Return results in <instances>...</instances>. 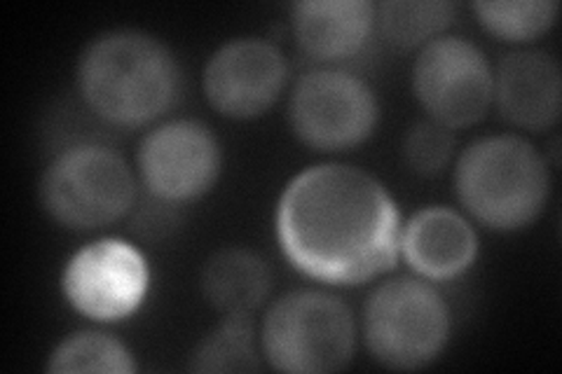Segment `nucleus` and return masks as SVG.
<instances>
[{
	"label": "nucleus",
	"mask_w": 562,
	"mask_h": 374,
	"mask_svg": "<svg viewBox=\"0 0 562 374\" xmlns=\"http://www.w3.org/2000/svg\"><path fill=\"white\" fill-rule=\"evenodd\" d=\"M293 38L324 66L355 59L375 33V5L368 0H301L291 5Z\"/></svg>",
	"instance_id": "obj_14"
},
{
	"label": "nucleus",
	"mask_w": 562,
	"mask_h": 374,
	"mask_svg": "<svg viewBox=\"0 0 562 374\" xmlns=\"http://www.w3.org/2000/svg\"><path fill=\"white\" fill-rule=\"evenodd\" d=\"M401 227L394 197L373 173L333 162L293 175L274 216L284 258L328 286H359L392 272Z\"/></svg>",
	"instance_id": "obj_1"
},
{
	"label": "nucleus",
	"mask_w": 562,
	"mask_h": 374,
	"mask_svg": "<svg viewBox=\"0 0 562 374\" xmlns=\"http://www.w3.org/2000/svg\"><path fill=\"white\" fill-rule=\"evenodd\" d=\"M260 337L251 316H223L221 324L206 332L190 355L192 372L227 374L262 370Z\"/></svg>",
	"instance_id": "obj_16"
},
{
	"label": "nucleus",
	"mask_w": 562,
	"mask_h": 374,
	"mask_svg": "<svg viewBox=\"0 0 562 374\" xmlns=\"http://www.w3.org/2000/svg\"><path fill=\"white\" fill-rule=\"evenodd\" d=\"M221 171V140L202 120L176 117L155 124L136 150L138 183L150 200L176 208L206 197Z\"/></svg>",
	"instance_id": "obj_8"
},
{
	"label": "nucleus",
	"mask_w": 562,
	"mask_h": 374,
	"mask_svg": "<svg viewBox=\"0 0 562 374\" xmlns=\"http://www.w3.org/2000/svg\"><path fill=\"white\" fill-rule=\"evenodd\" d=\"M286 111L293 136L316 152L359 148L380 122L375 89L336 66H319L301 76L291 89Z\"/></svg>",
	"instance_id": "obj_7"
},
{
	"label": "nucleus",
	"mask_w": 562,
	"mask_h": 374,
	"mask_svg": "<svg viewBox=\"0 0 562 374\" xmlns=\"http://www.w3.org/2000/svg\"><path fill=\"white\" fill-rule=\"evenodd\" d=\"M289 61L272 41L244 35L223 43L209 57L202 89L218 115L246 122L266 115L289 84Z\"/></svg>",
	"instance_id": "obj_11"
},
{
	"label": "nucleus",
	"mask_w": 562,
	"mask_h": 374,
	"mask_svg": "<svg viewBox=\"0 0 562 374\" xmlns=\"http://www.w3.org/2000/svg\"><path fill=\"white\" fill-rule=\"evenodd\" d=\"M454 192L483 227L520 231L537 223L549 204L551 169L547 157L522 136H483L457 157Z\"/></svg>",
	"instance_id": "obj_3"
},
{
	"label": "nucleus",
	"mask_w": 562,
	"mask_h": 374,
	"mask_svg": "<svg viewBox=\"0 0 562 374\" xmlns=\"http://www.w3.org/2000/svg\"><path fill=\"white\" fill-rule=\"evenodd\" d=\"M202 293L223 316H254L272 293V267L244 246H225L202 267Z\"/></svg>",
	"instance_id": "obj_15"
},
{
	"label": "nucleus",
	"mask_w": 562,
	"mask_h": 374,
	"mask_svg": "<svg viewBox=\"0 0 562 374\" xmlns=\"http://www.w3.org/2000/svg\"><path fill=\"white\" fill-rule=\"evenodd\" d=\"M479 235L471 220L448 206L419 208L401 227L398 253L427 281H450L469 272L479 258Z\"/></svg>",
	"instance_id": "obj_13"
},
{
	"label": "nucleus",
	"mask_w": 562,
	"mask_h": 374,
	"mask_svg": "<svg viewBox=\"0 0 562 374\" xmlns=\"http://www.w3.org/2000/svg\"><path fill=\"white\" fill-rule=\"evenodd\" d=\"M479 24L499 41L532 43L558 20L555 0H481L471 5Z\"/></svg>",
	"instance_id": "obj_19"
},
{
	"label": "nucleus",
	"mask_w": 562,
	"mask_h": 374,
	"mask_svg": "<svg viewBox=\"0 0 562 374\" xmlns=\"http://www.w3.org/2000/svg\"><path fill=\"white\" fill-rule=\"evenodd\" d=\"M38 200L59 227L94 231L134 211L138 175L115 148L80 140L49 159L38 181Z\"/></svg>",
	"instance_id": "obj_4"
},
{
	"label": "nucleus",
	"mask_w": 562,
	"mask_h": 374,
	"mask_svg": "<svg viewBox=\"0 0 562 374\" xmlns=\"http://www.w3.org/2000/svg\"><path fill=\"white\" fill-rule=\"evenodd\" d=\"M492 105L516 129L541 134L562 115V70L549 52L518 49L492 68Z\"/></svg>",
	"instance_id": "obj_12"
},
{
	"label": "nucleus",
	"mask_w": 562,
	"mask_h": 374,
	"mask_svg": "<svg viewBox=\"0 0 562 374\" xmlns=\"http://www.w3.org/2000/svg\"><path fill=\"white\" fill-rule=\"evenodd\" d=\"M452 335V311L431 281L396 276L368 295L361 337L386 370L415 372L441 359Z\"/></svg>",
	"instance_id": "obj_6"
},
{
	"label": "nucleus",
	"mask_w": 562,
	"mask_h": 374,
	"mask_svg": "<svg viewBox=\"0 0 562 374\" xmlns=\"http://www.w3.org/2000/svg\"><path fill=\"white\" fill-rule=\"evenodd\" d=\"M492 64L460 35H441L422 47L413 64V92L429 120L457 132L473 127L492 109Z\"/></svg>",
	"instance_id": "obj_9"
},
{
	"label": "nucleus",
	"mask_w": 562,
	"mask_h": 374,
	"mask_svg": "<svg viewBox=\"0 0 562 374\" xmlns=\"http://www.w3.org/2000/svg\"><path fill=\"white\" fill-rule=\"evenodd\" d=\"M150 288L144 253L125 239H97L70 256L61 272V293L80 316L117 324L138 311Z\"/></svg>",
	"instance_id": "obj_10"
},
{
	"label": "nucleus",
	"mask_w": 562,
	"mask_h": 374,
	"mask_svg": "<svg viewBox=\"0 0 562 374\" xmlns=\"http://www.w3.org/2000/svg\"><path fill=\"white\" fill-rule=\"evenodd\" d=\"M454 132L429 117L415 122L403 136V159L413 173L425 178L441 175L454 159Z\"/></svg>",
	"instance_id": "obj_20"
},
{
	"label": "nucleus",
	"mask_w": 562,
	"mask_h": 374,
	"mask_svg": "<svg viewBox=\"0 0 562 374\" xmlns=\"http://www.w3.org/2000/svg\"><path fill=\"white\" fill-rule=\"evenodd\" d=\"M47 372L74 374V372H103V374H130L136 372L134 353L117 337L101 330H78L52 349L47 355Z\"/></svg>",
	"instance_id": "obj_18"
},
{
	"label": "nucleus",
	"mask_w": 562,
	"mask_h": 374,
	"mask_svg": "<svg viewBox=\"0 0 562 374\" xmlns=\"http://www.w3.org/2000/svg\"><path fill=\"white\" fill-rule=\"evenodd\" d=\"M457 16L448 0H384L375 5V29L396 49H422L441 38Z\"/></svg>",
	"instance_id": "obj_17"
},
{
	"label": "nucleus",
	"mask_w": 562,
	"mask_h": 374,
	"mask_svg": "<svg viewBox=\"0 0 562 374\" xmlns=\"http://www.w3.org/2000/svg\"><path fill=\"white\" fill-rule=\"evenodd\" d=\"M80 101L97 120L138 129L160 120L181 99L183 73L171 47L140 29L99 33L80 52Z\"/></svg>",
	"instance_id": "obj_2"
},
{
	"label": "nucleus",
	"mask_w": 562,
	"mask_h": 374,
	"mask_svg": "<svg viewBox=\"0 0 562 374\" xmlns=\"http://www.w3.org/2000/svg\"><path fill=\"white\" fill-rule=\"evenodd\" d=\"M357 318L345 299L316 288L274 299L260 326L266 363L284 374H333L357 353Z\"/></svg>",
	"instance_id": "obj_5"
}]
</instances>
